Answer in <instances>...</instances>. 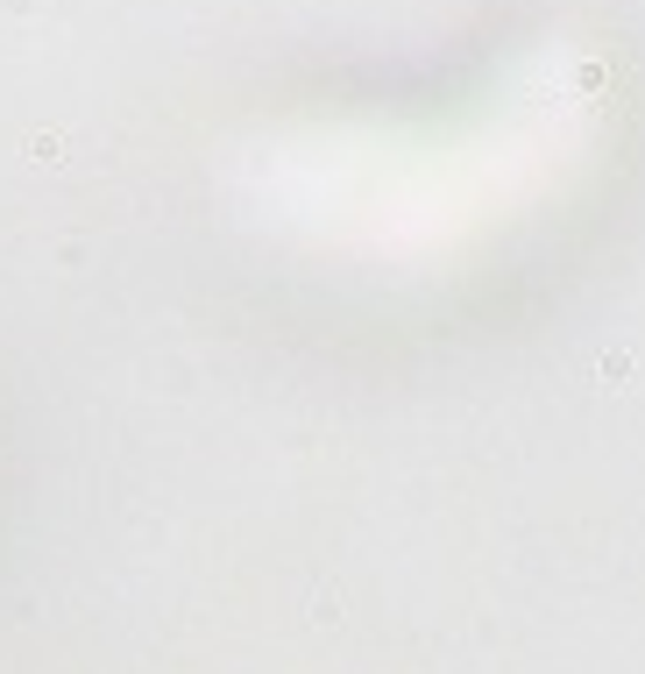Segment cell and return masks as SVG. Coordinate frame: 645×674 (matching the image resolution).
<instances>
[{"label": "cell", "instance_id": "1", "mask_svg": "<svg viewBox=\"0 0 645 674\" xmlns=\"http://www.w3.org/2000/svg\"><path fill=\"white\" fill-rule=\"evenodd\" d=\"M64 149H71V135H22V157H36V164H64Z\"/></svg>", "mask_w": 645, "mask_h": 674}]
</instances>
